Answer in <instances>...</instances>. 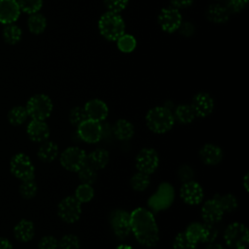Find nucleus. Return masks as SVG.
<instances>
[{"mask_svg": "<svg viewBox=\"0 0 249 249\" xmlns=\"http://www.w3.org/2000/svg\"><path fill=\"white\" fill-rule=\"evenodd\" d=\"M130 227L137 241L147 247L155 246L160 238L159 228L153 212L139 207L130 213Z\"/></svg>", "mask_w": 249, "mask_h": 249, "instance_id": "f257e3e1", "label": "nucleus"}, {"mask_svg": "<svg viewBox=\"0 0 249 249\" xmlns=\"http://www.w3.org/2000/svg\"><path fill=\"white\" fill-rule=\"evenodd\" d=\"M146 124L155 133H165L174 124V116L166 107H154L146 115Z\"/></svg>", "mask_w": 249, "mask_h": 249, "instance_id": "f03ea898", "label": "nucleus"}, {"mask_svg": "<svg viewBox=\"0 0 249 249\" xmlns=\"http://www.w3.org/2000/svg\"><path fill=\"white\" fill-rule=\"evenodd\" d=\"M124 21L123 18L113 12H106L98 20V29L100 34L109 41H117L124 34Z\"/></svg>", "mask_w": 249, "mask_h": 249, "instance_id": "7ed1b4c3", "label": "nucleus"}, {"mask_svg": "<svg viewBox=\"0 0 249 249\" xmlns=\"http://www.w3.org/2000/svg\"><path fill=\"white\" fill-rule=\"evenodd\" d=\"M175 197V191L172 185L167 182L160 183L157 191L150 196L147 204L151 212H160L167 209L173 202Z\"/></svg>", "mask_w": 249, "mask_h": 249, "instance_id": "20e7f679", "label": "nucleus"}, {"mask_svg": "<svg viewBox=\"0 0 249 249\" xmlns=\"http://www.w3.org/2000/svg\"><path fill=\"white\" fill-rule=\"evenodd\" d=\"M25 108L32 120L45 121L53 111V102L46 94H35L28 99Z\"/></svg>", "mask_w": 249, "mask_h": 249, "instance_id": "39448f33", "label": "nucleus"}, {"mask_svg": "<svg viewBox=\"0 0 249 249\" xmlns=\"http://www.w3.org/2000/svg\"><path fill=\"white\" fill-rule=\"evenodd\" d=\"M226 244L232 249H246L249 242V232L241 223L230 224L224 231Z\"/></svg>", "mask_w": 249, "mask_h": 249, "instance_id": "423d86ee", "label": "nucleus"}, {"mask_svg": "<svg viewBox=\"0 0 249 249\" xmlns=\"http://www.w3.org/2000/svg\"><path fill=\"white\" fill-rule=\"evenodd\" d=\"M10 169L12 174L21 181L34 178L35 168L30 158L23 154H16L10 161Z\"/></svg>", "mask_w": 249, "mask_h": 249, "instance_id": "0eeeda50", "label": "nucleus"}, {"mask_svg": "<svg viewBox=\"0 0 249 249\" xmlns=\"http://www.w3.org/2000/svg\"><path fill=\"white\" fill-rule=\"evenodd\" d=\"M59 161L65 169L77 172L88 162L87 154L79 147H69L61 153Z\"/></svg>", "mask_w": 249, "mask_h": 249, "instance_id": "6e6552de", "label": "nucleus"}, {"mask_svg": "<svg viewBox=\"0 0 249 249\" xmlns=\"http://www.w3.org/2000/svg\"><path fill=\"white\" fill-rule=\"evenodd\" d=\"M57 214L62 221L69 224L75 223L82 214L81 202L75 196H66L59 202Z\"/></svg>", "mask_w": 249, "mask_h": 249, "instance_id": "1a4fd4ad", "label": "nucleus"}, {"mask_svg": "<svg viewBox=\"0 0 249 249\" xmlns=\"http://www.w3.org/2000/svg\"><path fill=\"white\" fill-rule=\"evenodd\" d=\"M110 224L117 237L126 238L131 232L130 213L123 209L114 210L110 215Z\"/></svg>", "mask_w": 249, "mask_h": 249, "instance_id": "9d476101", "label": "nucleus"}, {"mask_svg": "<svg viewBox=\"0 0 249 249\" xmlns=\"http://www.w3.org/2000/svg\"><path fill=\"white\" fill-rule=\"evenodd\" d=\"M160 158L153 148H144L139 151L135 158V165L138 171L145 174H152L159 166Z\"/></svg>", "mask_w": 249, "mask_h": 249, "instance_id": "9b49d317", "label": "nucleus"}, {"mask_svg": "<svg viewBox=\"0 0 249 249\" xmlns=\"http://www.w3.org/2000/svg\"><path fill=\"white\" fill-rule=\"evenodd\" d=\"M158 22L160 28L168 33L176 31L182 23V16L178 9L164 8L158 16Z\"/></svg>", "mask_w": 249, "mask_h": 249, "instance_id": "f8f14e48", "label": "nucleus"}, {"mask_svg": "<svg viewBox=\"0 0 249 249\" xmlns=\"http://www.w3.org/2000/svg\"><path fill=\"white\" fill-rule=\"evenodd\" d=\"M77 127L78 135L84 142L93 144L98 142L102 137V126L99 122L87 119Z\"/></svg>", "mask_w": 249, "mask_h": 249, "instance_id": "ddd939ff", "label": "nucleus"}, {"mask_svg": "<svg viewBox=\"0 0 249 249\" xmlns=\"http://www.w3.org/2000/svg\"><path fill=\"white\" fill-rule=\"evenodd\" d=\"M202 187L195 181H188L183 183L180 188V196L182 200L190 205L199 204L203 199Z\"/></svg>", "mask_w": 249, "mask_h": 249, "instance_id": "4468645a", "label": "nucleus"}, {"mask_svg": "<svg viewBox=\"0 0 249 249\" xmlns=\"http://www.w3.org/2000/svg\"><path fill=\"white\" fill-rule=\"evenodd\" d=\"M191 106L196 116L205 118L212 113L214 109V101L208 93L198 92L194 96Z\"/></svg>", "mask_w": 249, "mask_h": 249, "instance_id": "2eb2a0df", "label": "nucleus"}, {"mask_svg": "<svg viewBox=\"0 0 249 249\" xmlns=\"http://www.w3.org/2000/svg\"><path fill=\"white\" fill-rule=\"evenodd\" d=\"M20 9L16 0H0V23H14L20 15Z\"/></svg>", "mask_w": 249, "mask_h": 249, "instance_id": "dca6fc26", "label": "nucleus"}, {"mask_svg": "<svg viewBox=\"0 0 249 249\" xmlns=\"http://www.w3.org/2000/svg\"><path fill=\"white\" fill-rule=\"evenodd\" d=\"M87 117L95 122L104 121L108 116V107L105 102L100 99H91L88 101L84 107Z\"/></svg>", "mask_w": 249, "mask_h": 249, "instance_id": "f3484780", "label": "nucleus"}, {"mask_svg": "<svg viewBox=\"0 0 249 249\" xmlns=\"http://www.w3.org/2000/svg\"><path fill=\"white\" fill-rule=\"evenodd\" d=\"M224 211L215 199L206 200L201 207V218L204 223L216 224L223 219Z\"/></svg>", "mask_w": 249, "mask_h": 249, "instance_id": "a211bd4d", "label": "nucleus"}, {"mask_svg": "<svg viewBox=\"0 0 249 249\" xmlns=\"http://www.w3.org/2000/svg\"><path fill=\"white\" fill-rule=\"evenodd\" d=\"M30 140L34 142H44L50 136V128L47 123L40 120H32L26 129Z\"/></svg>", "mask_w": 249, "mask_h": 249, "instance_id": "6ab92c4d", "label": "nucleus"}, {"mask_svg": "<svg viewBox=\"0 0 249 249\" xmlns=\"http://www.w3.org/2000/svg\"><path fill=\"white\" fill-rule=\"evenodd\" d=\"M200 160L207 165H216L223 159V151L214 144H205L199 151Z\"/></svg>", "mask_w": 249, "mask_h": 249, "instance_id": "aec40b11", "label": "nucleus"}, {"mask_svg": "<svg viewBox=\"0 0 249 249\" xmlns=\"http://www.w3.org/2000/svg\"><path fill=\"white\" fill-rule=\"evenodd\" d=\"M35 234L34 224L27 219L20 220L14 228V236L19 242L30 241Z\"/></svg>", "mask_w": 249, "mask_h": 249, "instance_id": "412c9836", "label": "nucleus"}, {"mask_svg": "<svg viewBox=\"0 0 249 249\" xmlns=\"http://www.w3.org/2000/svg\"><path fill=\"white\" fill-rule=\"evenodd\" d=\"M88 163L94 169H103L109 162V153L103 148H97L87 156Z\"/></svg>", "mask_w": 249, "mask_h": 249, "instance_id": "4be33fe9", "label": "nucleus"}, {"mask_svg": "<svg viewBox=\"0 0 249 249\" xmlns=\"http://www.w3.org/2000/svg\"><path fill=\"white\" fill-rule=\"evenodd\" d=\"M207 18L214 23H225L230 18V12L227 7L220 4H212L206 12Z\"/></svg>", "mask_w": 249, "mask_h": 249, "instance_id": "5701e85b", "label": "nucleus"}, {"mask_svg": "<svg viewBox=\"0 0 249 249\" xmlns=\"http://www.w3.org/2000/svg\"><path fill=\"white\" fill-rule=\"evenodd\" d=\"M58 155V146L53 141H44L40 145L37 156L44 162L53 161Z\"/></svg>", "mask_w": 249, "mask_h": 249, "instance_id": "b1692460", "label": "nucleus"}, {"mask_svg": "<svg viewBox=\"0 0 249 249\" xmlns=\"http://www.w3.org/2000/svg\"><path fill=\"white\" fill-rule=\"evenodd\" d=\"M184 233L186 236L193 241L194 243L197 244L198 242H203L205 243V237H206V231H205V227L204 223L200 224L197 222L191 223L185 230Z\"/></svg>", "mask_w": 249, "mask_h": 249, "instance_id": "393cba45", "label": "nucleus"}, {"mask_svg": "<svg viewBox=\"0 0 249 249\" xmlns=\"http://www.w3.org/2000/svg\"><path fill=\"white\" fill-rule=\"evenodd\" d=\"M113 131L115 136L120 140H128L134 134V127L130 122L124 119L117 121L114 124Z\"/></svg>", "mask_w": 249, "mask_h": 249, "instance_id": "a878e982", "label": "nucleus"}, {"mask_svg": "<svg viewBox=\"0 0 249 249\" xmlns=\"http://www.w3.org/2000/svg\"><path fill=\"white\" fill-rule=\"evenodd\" d=\"M27 26L31 33L33 34H41L44 32L47 26V20L45 17L41 14L34 13L31 14L27 18Z\"/></svg>", "mask_w": 249, "mask_h": 249, "instance_id": "bb28decb", "label": "nucleus"}, {"mask_svg": "<svg viewBox=\"0 0 249 249\" xmlns=\"http://www.w3.org/2000/svg\"><path fill=\"white\" fill-rule=\"evenodd\" d=\"M213 199H215L222 210L225 212H232L238 207V200L237 198L231 195V194H227V195H215Z\"/></svg>", "mask_w": 249, "mask_h": 249, "instance_id": "cd10ccee", "label": "nucleus"}, {"mask_svg": "<svg viewBox=\"0 0 249 249\" xmlns=\"http://www.w3.org/2000/svg\"><path fill=\"white\" fill-rule=\"evenodd\" d=\"M21 35H22L21 29L14 23L6 24L2 33L4 41L9 45L18 44L21 39Z\"/></svg>", "mask_w": 249, "mask_h": 249, "instance_id": "c85d7f7f", "label": "nucleus"}, {"mask_svg": "<svg viewBox=\"0 0 249 249\" xmlns=\"http://www.w3.org/2000/svg\"><path fill=\"white\" fill-rule=\"evenodd\" d=\"M28 117L26 108L23 106H15L13 107L7 115L8 121L13 125H19L23 124Z\"/></svg>", "mask_w": 249, "mask_h": 249, "instance_id": "c756f323", "label": "nucleus"}, {"mask_svg": "<svg viewBox=\"0 0 249 249\" xmlns=\"http://www.w3.org/2000/svg\"><path fill=\"white\" fill-rule=\"evenodd\" d=\"M175 117L182 124H190L195 120L196 114L191 105L181 104L175 109Z\"/></svg>", "mask_w": 249, "mask_h": 249, "instance_id": "7c9ffc66", "label": "nucleus"}, {"mask_svg": "<svg viewBox=\"0 0 249 249\" xmlns=\"http://www.w3.org/2000/svg\"><path fill=\"white\" fill-rule=\"evenodd\" d=\"M77 172H78V177L83 184L92 185L96 181V178H97L96 169H94L88 162L83 167H81Z\"/></svg>", "mask_w": 249, "mask_h": 249, "instance_id": "2f4dec72", "label": "nucleus"}, {"mask_svg": "<svg viewBox=\"0 0 249 249\" xmlns=\"http://www.w3.org/2000/svg\"><path fill=\"white\" fill-rule=\"evenodd\" d=\"M150 185V177L148 174L138 171L130 178V186L134 191H145Z\"/></svg>", "mask_w": 249, "mask_h": 249, "instance_id": "473e14b6", "label": "nucleus"}, {"mask_svg": "<svg viewBox=\"0 0 249 249\" xmlns=\"http://www.w3.org/2000/svg\"><path fill=\"white\" fill-rule=\"evenodd\" d=\"M94 196V191L93 188L91 187V185L89 184H81L77 187L76 191H75V195L74 196L81 202H89V200H91V198Z\"/></svg>", "mask_w": 249, "mask_h": 249, "instance_id": "72a5a7b5", "label": "nucleus"}, {"mask_svg": "<svg viewBox=\"0 0 249 249\" xmlns=\"http://www.w3.org/2000/svg\"><path fill=\"white\" fill-rule=\"evenodd\" d=\"M19 194L25 199L33 198L37 194V184L33 179L24 180L19 186Z\"/></svg>", "mask_w": 249, "mask_h": 249, "instance_id": "f704fd0d", "label": "nucleus"}, {"mask_svg": "<svg viewBox=\"0 0 249 249\" xmlns=\"http://www.w3.org/2000/svg\"><path fill=\"white\" fill-rule=\"evenodd\" d=\"M16 1L20 11L29 15L37 13L43 5V0H16Z\"/></svg>", "mask_w": 249, "mask_h": 249, "instance_id": "c9c22d12", "label": "nucleus"}, {"mask_svg": "<svg viewBox=\"0 0 249 249\" xmlns=\"http://www.w3.org/2000/svg\"><path fill=\"white\" fill-rule=\"evenodd\" d=\"M117 46L123 53H130L136 47V40L129 34H123L117 40Z\"/></svg>", "mask_w": 249, "mask_h": 249, "instance_id": "e433bc0d", "label": "nucleus"}, {"mask_svg": "<svg viewBox=\"0 0 249 249\" xmlns=\"http://www.w3.org/2000/svg\"><path fill=\"white\" fill-rule=\"evenodd\" d=\"M80 239L77 235L69 233L63 235L58 241V249H79Z\"/></svg>", "mask_w": 249, "mask_h": 249, "instance_id": "4c0bfd02", "label": "nucleus"}, {"mask_svg": "<svg viewBox=\"0 0 249 249\" xmlns=\"http://www.w3.org/2000/svg\"><path fill=\"white\" fill-rule=\"evenodd\" d=\"M173 249H196V244L191 241L184 232H181L174 238Z\"/></svg>", "mask_w": 249, "mask_h": 249, "instance_id": "58836bf2", "label": "nucleus"}, {"mask_svg": "<svg viewBox=\"0 0 249 249\" xmlns=\"http://www.w3.org/2000/svg\"><path fill=\"white\" fill-rule=\"evenodd\" d=\"M87 119H88V117H87V114H86V111L84 108L77 106L70 110L69 121L73 125L78 126Z\"/></svg>", "mask_w": 249, "mask_h": 249, "instance_id": "ea45409f", "label": "nucleus"}, {"mask_svg": "<svg viewBox=\"0 0 249 249\" xmlns=\"http://www.w3.org/2000/svg\"><path fill=\"white\" fill-rule=\"evenodd\" d=\"M104 4L109 12L119 14L126 8L128 0H104Z\"/></svg>", "mask_w": 249, "mask_h": 249, "instance_id": "a19ab883", "label": "nucleus"}, {"mask_svg": "<svg viewBox=\"0 0 249 249\" xmlns=\"http://www.w3.org/2000/svg\"><path fill=\"white\" fill-rule=\"evenodd\" d=\"M39 249H57L58 241L53 235H45L38 242Z\"/></svg>", "mask_w": 249, "mask_h": 249, "instance_id": "79ce46f5", "label": "nucleus"}, {"mask_svg": "<svg viewBox=\"0 0 249 249\" xmlns=\"http://www.w3.org/2000/svg\"><path fill=\"white\" fill-rule=\"evenodd\" d=\"M248 0H227V9L229 12H240L247 4Z\"/></svg>", "mask_w": 249, "mask_h": 249, "instance_id": "37998d69", "label": "nucleus"}, {"mask_svg": "<svg viewBox=\"0 0 249 249\" xmlns=\"http://www.w3.org/2000/svg\"><path fill=\"white\" fill-rule=\"evenodd\" d=\"M193 176H194V171L189 165H182L178 170V177L183 183L191 181Z\"/></svg>", "mask_w": 249, "mask_h": 249, "instance_id": "c03bdc74", "label": "nucleus"}, {"mask_svg": "<svg viewBox=\"0 0 249 249\" xmlns=\"http://www.w3.org/2000/svg\"><path fill=\"white\" fill-rule=\"evenodd\" d=\"M204 227H205V231H206L205 243H211L218 236V230L215 228L214 224L204 223Z\"/></svg>", "mask_w": 249, "mask_h": 249, "instance_id": "a18cd8bd", "label": "nucleus"}, {"mask_svg": "<svg viewBox=\"0 0 249 249\" xmlns=\"http://www.w3.org/2000/svg\"><path fill=\"white\" fill-rule=\"evenodd\" d=\"M172 6L175 9H184L191 6L194 0H170Z\"/></svg>", "mask_w": 249, "mask_h": 249, "instance_id": "49530a36", "label": "nucleus"}, {"mask_svg": "<svg viewBox=\"0 0 249 249\" xmlns=\"http://www.w3.org/2000/svg\"><path fill=\"white\" fill-rule=\"evenodd\" d=\"M178 29H180V32L185 36H190L194 31V27L190 22H182Z\"/></svg>", "mask_w": 249, "mask_h": 249, "instance_id": "de8ad7c7", "label": "nucleus"}, {"mask_svg": "<svg viewBox=\"0 0 249 249\" xmlns=\"http://www.w3.org/2000/svg\"><path fill=\"white\" fill-rule=\"evenodd\" d=\"M0 249H13V244L9 239L0 237Z\"/></svg>", "mask_w": 249, "mask_h": 249, "instance_id": "09e8293b", "label": "nucleus"}, {"mask_svg": "<svg viewBox=\"0 0 249 249\" xmlns=\"http://www.w3.org/2000/svg\"><path fill=\"white\" fill-rule=\"evenodd\" d=\"M205 249H226V248H224L221 244L211 242V243H209V245H207V246H206V248H205Z\"/></svg>", "mask_w": 249, "mask_h": 249, "instance_id": "8fccbe9b", "label": "nucleus"}, {"mask_svg": "<svg viewBox=\"0 0 249 249\" xmlns=\"http://www.w3.org/2000/svg\"><path fill=\"white\" fill-rule=\"evenodd\" d=\"M116 249H133V248L129 245H126V244H121L118 247H116Z\"/></svg>", "mask_w": 249, "mask_h": 249, "instance_id": "3c124183", "label": "nucleus"}, {"mask_svg": "<svg viewBox=\"0 0 249 249\" xmlns=\"http://www.w3.org/2000/svg\"><path fill=\"white\" fill-rule=\"evenodd\" d=\"M247 179H248V174L245 175L244 177V187H245V190L248 191V182H247Z\"/></svg>", "mask_w": 249, "mask_h": 249, "instance_id": "603ef678", "label": "nucleus"}, {"mask_svg": "<svg viewBox=\"0 0 249 249\" xmlns=\"http://www.w3.org/2000/svg\"><path fill=\"white\" fill-rule=\"evenodd\" d=\"M57 249H58V248H57Z\"/></svg>", "mask_w": 249, "mask_h": 249, "instance_id": "864d4df0", "label": "nucleus"}]
</instances>
